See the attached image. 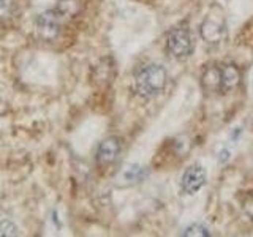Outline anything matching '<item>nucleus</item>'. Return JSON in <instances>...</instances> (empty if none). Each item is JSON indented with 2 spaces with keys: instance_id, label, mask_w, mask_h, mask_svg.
Returning a JSON list of instances; mask_svg holds the SVG:
<instances>
[{
  "instance_id": "obj_1",
  "label": "nucleus",
  "mask_w": 253,
  "mask_h": 237,
  "mask_svg": "<svg viewBox=\"0 0 253 237\" xmlns=\"http://www.w3.org/2000/svg\"><path fill=\"white\" fill-rule=\"evenodd\" d=\"M168 81L166 70L158 63H146L134 73V90L144 98H154L160 95Z\"/></svg>"
},
{
  "instance_id": "obj_2",
  "label": "nucleus",
  "mask_w": 253,
  "mask_h": 237,
  "mask_svg": "<svg viewBox=\"0 0 253 237\" xmlns=\"http://www.w3.org/2000/svg\"><path fill=\"white\" fill-rule=\"evenodd\" d=\"M65 19H67L65 14L59 11L57 8L42 13L35 21L37 35L42 40H44V41H54L60 35L63 21Z\"/></svg>"
},
{
  "instance_id": "obj_3",
  "label": "nucleus",
  "mask_w": 253,
  "mask_h": 237,
  "mask_svg": "<svg viewBox=\"0 0 253 237\" xmlns=\"http://www.w3.org/2000/svg\"><path fill=\"white\" fill-rule=\"evenodd\" d=\"M166 47L174 59H187L193 52V40L185 26H177L169 30Z\"/></svg>"
},
{
  "instance_id": "obj_4",
  "label": "nucleus",
  "mask_w": 253,
  "mask_h": 237,
  "mask_svg": "<svg viewBox=\"0 0 253 237\" xmlns=\"http://www.w3.org/2000/svg\"><path fill=\"white\" fill-rule=\"evenodd\" d=\"M206 179H208V176H206V171L203 166L200 164L190 166L184 172V176H182V190L188 195H193L196 192H200L204 187Z\"/></svg>"
},
{
  "instance_id": "obj_5",
  "label": "nucleus",
  "mask_w": 253,
  "mask_h": 237,
  "mask_svg": "<svg viewBox=\"0 0 253 237\" xmlns=\"http://www.w3.org/2000/svg\"><path fill=\"white\" fill-rule=\"evenodd\" d=\"M121 154V139L116 136L106 138L105 141L98 146L97 150V161L101 166H108L113 163Z\"/></svg>"
},
{
  "instance_id": "obj_6",
  "label": "nucleus",
  "mask_w": 253,
  "mask_h": 237,
  "mask_svg": "<svg viewBox=\"0 0 253 237\" xmlns=\"http://www.w3.org/2000/svg\"><path fill=\"white\" fill-rule=\"evenodd\" d=\"M241 82V71L236 65L226 63L220 67V92H233Z\"/></svg>"
},
{
  "instance_id": "obj_7",
  "label": "nucleus",
  "mask_w": 253,
  "mask_h": 237,
  "mask_svg": "<svg viewBox=\"0 0 253 237\" xmlns=\"http://www.w3.org/2000/svg\"><path fill=\"white\" fill-rule=\"evenodd\" d=\"M201 37L206 40L208 43L212 44H217L220 43L221 40L225 37V26L218 21H213V19H208L203 22L201 26Z\"/></svg>"
},
{
  "instance_id": "obj_8",
  "label": "nucleus",
  "mask_w": 253,
  "mask_h": 237,
  "mask_svg": "<svg viewBox=\"0 0 253 237\" xmlns=\"http://www.w3.org/2000/svg\"><path fill=\"white\" fill-rule=\"evenodd\" d=\"M21 13L19 0H0V24L10 22Z\"/></svg>"
},
{
  "instance_id": "obj_9",
  "label": "nucleus",
  "mask_w": 253,
  "mask_h": 237,
  "mask_svg": "<svg viewBox=\"0 0 253 237\" xmlns=\"http://www.w3.org/2000/svg\"><path fill=\"white\" fill-rule=\"evenodd\" d=\"M203 85H204V89L212 90V92L220 90V67H212L204 71Z\"/></svg>"
},
{
  "instance_id": "obj_10",
  "label": "nucleus",
  "mask_w": 253,
  "mask_h": 237,
  "mask_svg": "<svg viewBox=\"0 0 253 237\" xmlns=\"http://www.w3.org/2000/svg\"><path fill=\"white\" fill-rule=\"evenodd\" d=\"M55 8L65 14V18H73L81 10V0H60Z\"/></svg>"
},
{
  "instance_id": "obj_11",
  "label": "nucleus",
  "mask_w": 253,
  "mask_h": 237,
  "mask_svg": "<svg viewBox=\"0 0 253 237\" xmlns=\"http://www.w3.org/2000/svg\"><path fill=\"white\" fill-rule=\"evenodd\" d=\"M146 176H147V169L144 168V166H139V164H131L124 172V177L128 182H139Z\"/></svg>"
},
{
  "instance_id": "obj_12",
  "label": "nucleus",
  "mask_w": 253,
  "mask_h": 237,
  "mask_svg": "<svg viewBox=\"0 0 253 237\" xmlns=\"http://www.w3.org/2000/svg\"><path fill=\"white\" fill-rule=\"evenodd\" d=\"M18 226L10 218H0V236H18Z\"/></svg>"
},
{
  "instance_id": "obj_13",
  "label": "nucleus",
  "mask_w": 253,
  "mask_h": 237,
  "mask_svg": "<svg viewBox=\"0 0 253 237\" xmlns=\"http://www.w3.org/2000/svg\"><path fill=\"white\" fill-rule=\"evenodd\" d=\"M241 205L245 215L253 220V193L252 192H247L241 196Z\"/></svg>"
},
{
  "instance_id": "obj_14",
  "label": "nucleus",
  "mask_w": 253,
  "mask_h": 237,
  "mask_svg": "<svg viewBox=\"0 0 253 237\" xmlns=\"http://www.w3.org/2000/svg\"><path fill=\"white\" fill-rule=\"evenodd\" d=\"M182 236H201V237H206V236H209V231H208V228L203 226V225H192V226H188L184 233H182Z\"/></svg>"
},
{
  "instance_id": "obj_15",
  "label": "nucleus",
  "mask_w": 253,
  "mask_h": 237,
  "mask_svg": "<svg viewBox=\"0 0 253 237\" xmlns=\"http://www.w3.org/2000/svg\"><path fill=\"white\" fill-rule=\"evenodd\" d=\"M221 155H223V157H221L220 160H221V161H225L226 158H228V152H226V150H223V152H221Z\"/></svg>"
}]
</instances>
